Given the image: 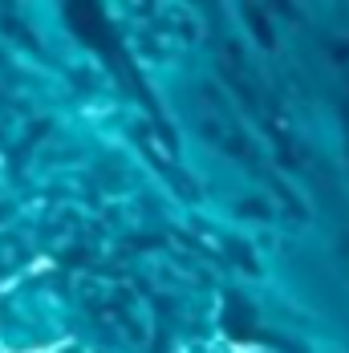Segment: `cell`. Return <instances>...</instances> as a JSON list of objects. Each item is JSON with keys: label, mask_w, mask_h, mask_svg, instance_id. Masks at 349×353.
Returning a JSON list of instances; mask_svg holds the SVG:
<instances>
[{"label": "cell", "mask_w": 349, "mask_h": 353, "mask_svg": "<svg viewBox=\"0 0 349 353\" xmlns=\"http://www.w3.org/2000/svg\"><path fill=\"white\" fill-rule=\"evenodd\" d=\"M70 21L90 45H98V49H106V53H118V41H114L110 25H106L102 8H94V4H70Z\"/></svg>", "instance_id": "obj_1"}]
</instances>
